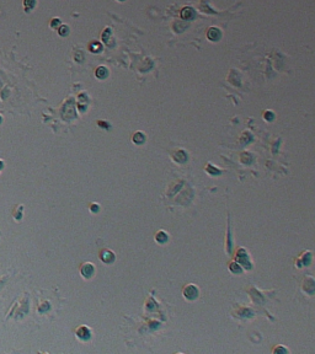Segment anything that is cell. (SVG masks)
I'll list each match as a JSON object with an SVG mask.
<instances>
[{
  "instance_id": "3957f363",
  "label": "cell",
  "mask_w": 315,
  "mask_h": 354,
  "mask_svg": "<svg viewBox=\"0 0 315 354\" xmlns=\"http://www.w3.org/2000/svg\"><path fill=\"white\" fill-rule=\"evenodd\" d=\"M76 336H78L80 339H83V341H88V339L91 337V332H90V329H89L88 327L81 326V327H79V328L76 329Z\"/></svg>"
},
{
  "instance_id": "5b68a950",
  "label": "cell",
  "mask_w": 315,
  "mask_h": 354,
  "mask_svg": "<svg viewBox=\"0 0 315 354\" xmlns=\"http://www.w3.org/2000/svg\"><path fill=\"white\" fill-rule=\"evenodd\" d=\"M196 16V12L192 7H183L181 10V17L183 20H192Z\"/></svg>"
},
{
  "instance_id": "9a60e30c",
  "label": "cell",
  "mask_w": 315,
  "mask_h": 354,
  "mask_svg": "<svg viewBox=\"0 0 315 354\" xmlns=\"http://www.w3.org/2000/svg\"><path fill=\"white\" fill-rule=\"evenodd\" d=\"M97 124H99V126H101V127H104L105 129H107L108 127H110V126H108L107 123H105V122H97Z\"/></svg>"
},
{
  "instance_id": "8fae6325",
  "label": "cell",
  "mask_w": 315,
  "mask_h": 354,
  "mask_svg": "<svg viewBox=\"0 0 315 354\" xmlns=\"http://www.w3.org/2000/svg\"><path fill=\"white\" fill-rule=\"evenodd\" d=\"M273 118H275V114H273L272 112L267 111V112L265 113V119H267V121H273Z\"/></svg>"
},
{
  "instance_id": "9c48e42d",
  "label": "cell",
  "mask_w": 315,
  "mask_h": 354,
  "mask_svg": "<svg viewBox=\"0 0 315 354\" xmlns=\"http://www.w3.org/2000/svg\"><path fill=\"white\" fill-rule=\"evenodd\" d=\"M133 141H134L136 144H143V143L145 141V135H144L143 133H140V132L136 133V134L133 135Z\"/></svg>"
},
{
  "instance_id": "30bf717a",
  "label": "cell",
  "mask_w": 315,
  "mask_h": 354,
  "mask_svg": "<svg viewBox=\"0 0 315 354\" xmlns=\"http://www.w3.org/2000/svg\"><path fill=\"white\" fill-rule=\"evenodd\" d=\"M102 49V46L99 43V42H92V43H90V51L92 52V53H97V52H100Z\"/></svg>"
},
{
  "instance_id": "277c9868",
  "label": "cell",
  "mask_w": 315,
  "mask_h": 354,
  "mask_svg": "<svg viewBox=\"0 0 315 354\" xmlns=\"http://www.w3.org/2000/svg\"><path fill=\"white\" fill-rule=\"evenodd\" d=\"M100 258L102 259V262L104 263H112L113 261H115V255H113V252L112 251H110V250H102L101 251V253H100Z\"/></svg>"
},
{
  "instance_id": "5bb4252c",
  "label": "cell",
  "mask_w": 315,
  "mask_h": 354,
  "mask_svg": "<svg viewBox=\"0 0 315 354\" xmlns=\"http://www.w3.org/2000/svg\"><path fill=\"white\" fill-rule=\"evenodd\" d=\"M68 32H69V29H68L67 26H62V27H61V30H59V33H61L62 36H65Z\"/></svg>"
},
{
  "instance_id": "52a82bcc",
  "label": "cell",
  "mask_w": 315,
  "mask_h": 354,
  "mask_svg": "<svg viewBox=\"0 0 315 354\" xmlns=\"http://www.w3.org/2000/svg\"><path fill=\"white\" fill-rule=\"evenodd\" d=\"M95 75H96L99 79L104 80V79H106V78H107V75H108V71H107V69H106L105 66H99V68L96 69V73H95Z\"/></svg>"
},
{
  "instance_id": "ba28073f",
  "label": "cell",
  "mask_w": 315,
  "mask_h": 354,
  "mask_svg": "<svg viewBox=\"0 0 315 354\" xmlns=\"http://www.w3.org/2000/svg\"><path fill=\"white\" fill-rule=\"evenodd\" d=\"M155 240H156L159 244H165V242L169 240V236H168V234H166L165 231H159V232L156 234V236H155Z\"/></svg>"
},
{
  "instance_id": "2e32d148",
  "label": "cell",
  "mask_w": 315,
  "mask_h": 354,
  "mask_svg": "<svg viewBox=\"0 0 315 354\" xmlns=\"http://www.w3.org/2000/svg\"><path fill=\"white\" fill-rule=\"evenodd\" d=\"M121 1H123V0H121Z\"/></svg>"
},
{
  "instance_id": "8992f818",
  "label": "cell",
  "mask_w": 315,
  "mask_h": 354,
  "mask_svg": "<svg viewBox=\"0 0 315 354\" xmlns=\"http://www.w3.org/2000/svg\"><path fill=\"white\" fill-rule=\"evenodd\" d=\"M207 36H208V38H209L210 41L215 42V41H219L222 33H220V30H219L218 27H210L208 33H207Z\"/></svg>"
},
{
  "instance_id": "7c38bea8",
  "label": "cell",
  "mask_w": 315,
  "mask_h": 354,
  "mask_svg": "<svg viewBox=\"0 0 315 354\" xmlns=\"http://www.w3.org/2000/svg\"><path fill=\"white\" fill-rule=\"evenodd\" d=\"M25 6L27 7V9H31V7H34L35 6V0H25Z\"/></svg>"
},
{
  "instance_id": "4fadbf2b",
  "label": "cell",
  "mask_w": 315,
  "mask_h": 354,
  "mask_svg": "<svg viewBox=\"0 0 315 354\" xmlns=\"http://www.w3.org/2000/svg\"><path fill=\"white\" fill-rule=\"evenodd\" d=\"M90 209H91V212L97 213V212L100 210V205H99V204H96V203H92V204H91V207H90Z\"/></svg>"
},
{
  "instance_id": "7a4b0ae2",
  "label": "cell",
  "mask_w": 315,
  "mask_h": 354,
  "mask_svg": "<svg viewBox=\"0 0 315 354\" xmlns=\"http://www.w3.org/2000/svg\"><path fill=\"white\" fill-rule=\"evenodd\" d=\"M95 273V268H94V264L92 263H84L83 267H81V274L85 277V278H91Z\"/></svg>"
},
{
  "instance_id": "6da1fadb",
  "label": "cell",
  "mask_w": 315,
  "mask_h": 354,
  "mask_svg": "<svg viewBox=\"0 0 315 354\" xmlns=\"http://www.w3.org/2000/svg\"><path fill=\"white\" fill-rule=\"evenodd\" d=\"M183 295H185V298L188 299V300H195L196 298H198V289L196 288V285L188 284V285L183 289Z\"/></svg>"
}]
</instances>
